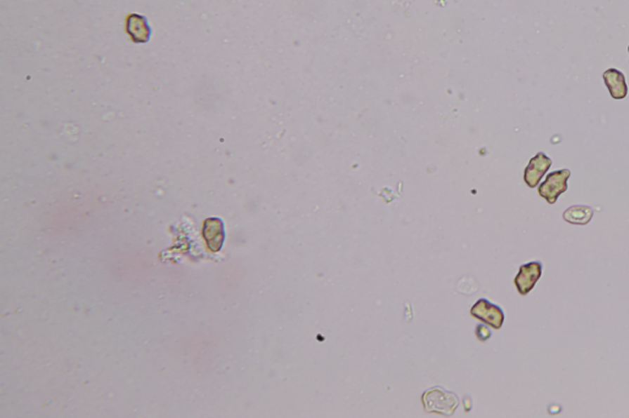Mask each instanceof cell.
I'll use <instances>...</instances> for the list:
<instances>
[{
  "mask_svg": "<svg viewBox=\"0 0 629 418\" xmlns=\"http://www.w3.org/2000/svg\"><path fill=\"white\" fill-rule=\"evenodd\" d=\"M571 170H555L547 175V180L538 187V194L546 199L550 204H555L561 194L568 190V180Z\"/></svg>",
  "mask_w": 629,
  "mask_h": 418,
  "instance_id": "obj_1",
  "label": "cell"
},
{
  "mask_svg": "<svg viewBox=\"0 0 629 418\" xmlns=\"http://www.w3.org/2000/svg\"><path fill=\"white\" fill-rule=\"evenodd\" d=\"M423 403L425 411L428 412L451 414L459 405V399L454 394L445 393L441 389H433L423 395Z\"/></svg>",
  "mask_w": 629,
  "mask_h": 418,
  "instance_id": "obj_2",
  "label": "cell"
},
{
  "mask_svg": "<svg viewBox=\"0 0 629 418\" xmlns=\"http://www.w3.org/2000/svg\"><path fill=\"white\" fill-rule=\"evenodd\" d=\"M471 316L494 329H500L504 323V311L487 299H479L471 309Z\"/></svg>",
  "mask_w": 629,
  "mask_h": 418,
  "instance_id": "obj_3",
  "label": "cell"
},
{
  "mask_svg": "<svg viewBox=\"0 0 629 418\" xmlns=\"http://www.w3.org/2000/svg\"><path fill=\"white\" fill-rule=\"evenodd\" d=\"M126 31L134 43H147L152 39V27L145 16L129 14L126 19Z\"/></svg>",
  "mask_w": 629,
  "mask_h": 418,
  "instance_id": "obj_4",
  "label": "cell"
},
{
  "mask_svg": "<svg viewBox=\"0 0 629 418\" xmlns=\"http://www.w3.org/2000/svg\"><path fill=\"white\" fill-rule=\"evenodd\" d=\"M542 275V265L540 263H529L522 265L520 271L514 280L517 291L521 296H526L536 285Z\"/></svg>",
  "mask_w": 629,
  "mask_h": 418,
  "instance_id": "obj_5",
  "label": "cell"
},
{
  "mask_svg": "<svg viewBox=\"0 0 629 418\" xmlns=\"http://www.w3.org/2000/svg\"><path fill=\"white\" fill-rule=\"evenodd\" d=\"M552 160L545 154L538 152L535 157H532L529 162V166L524 173V180L530 188H535L540 183L542 177L546 175L547 170L551 168Z\"/></svg>",
  "mask_w": 629,
  "mask_h": 418,
  "instance_id": "obj_6",
  "label": "cell"
},
{
  "mask_svg": "<svg viewBox=\"0 0 629 418\" xmlns=\"http://www.w3.org/2000/svg\"><path fill=\"white\" fill-rule=\"evenodd\" d=\"M203 236H205V242L208 248L212 252H219L223 243H224L225 232L224 224L221 220L218 217H212L205 221L203 226Z\"/></svg>",
  "mask_w": 629,
  "mask_h": 418,
  "instance_id": "obj_7",
  "label": "cell"
},
{
  "mask_svg": "<svg viewBox=\"0 0 629 418\" xmlns=\"http://www.w3.org/2000/svg\"><path fill=\"white\" fill-rule=\"evenodd\" d=\"M606 86L614 100H623L628 95V86L623 74L617 69H607L604 73Z\"/></svg>",
  "mask_w": 629,
  "mask_h": 418,
  "instance_id": "obj_8",
  "label": "cell"
},
{
  "mask_svg": "<svg viewBox=\"0 0 629 418\" xmlns=\"http://www.w3.org/2000/svg\"><path fill=\"white\" fill-rule=\"evenodd\" d=\"M594 211L589 206H571L563 214V219L573 224H586L592 219Z\"/></svg>",
  "mask_w": 629,
  "mask_h": 418,
  "instance_id": "obj_9",
  "label": "cell"
},
{
  "mask_svg": "<svg viewBox=\"0 0 629 418\" xmlns=\"http://www.w3.org/2000/svg\"><path fill=\"white\" fill-rule=\"evenodd\" d=\"M628 50H629V47H628Z\"/></svg>",
  "mask_w": 629,
  "mask_h": 418,
  "instance_id": "obj_10",
  "label": "cell"
}]
</instances>
